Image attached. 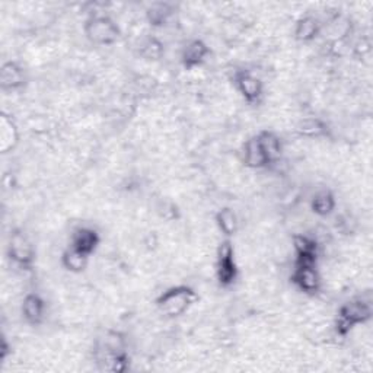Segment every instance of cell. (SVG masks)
I'll list each match as a JSON object with an SVG mask.
<instances>
[{
	"instance_id": "13",
	"label": "cell",
	"mask_w": 373,
	"mask_h": 373,
	"mask_svg": "<svg viewBox=\"0 0 373 373\" xmlns=\"http://www.w3.org/2000/svg\"><path fill=\"white\" fill-rule=\"evenodd\" d=\"M25 83V72L16 61H6L0 70V85L5 90H16Z\"/></svg>"
},
{
	"instance_id": "17",
	"label": "cell",
	"mask_w": 373,
	"mask_h": 373,
	"mask_svg": "<svg viewBox=\"0 0 373 373\" xmlns=\"http://www.w3.org/2000/svg\"><path fill=\"white\" fill-rule=\"evenodd\" d=\"M216 225L219 228V231L225 235L226 239H231L232 236L236 235L239 229V222H238V216L231 207H224L214 216Z\"/></svg>"
},
{
	"instance_id": "21",
	"label": "cell",
	"mask_w": 373,
	"mask_h": 373,
	"mask_svg": "<svg viewBox=\"0 0 373 373\" xmlns=\"http://www.w3.org/2000/svg\"><path fill=\"white\" fill-rule=\"evenodd\" d=\"M0 139H2V150L8 152L18 142V130L14 121H11L6 115L2 117V129H0Z\"/></svg>"
},
{
	"instance_id": "19",
	"label": "cell",
	"mask_w": 373,
	"mask_h": 373,
	"mask_svg": "<svg viewBox=\"0 0 373 373\" xmlns=\"http://www.w3.org/2000/svg\"><path fill=\"white\" fill-rule=\"evenodd\" d=\"M88 263H89L88 256H83L82 253L73 250L70 246L63 253V256H61V264H63V267L68 271L75 274L82 273L88 267Z\"/></svg>"
},
{
	"instance_id": "8",
	"label": "cell",
	"mask_w": 373,
	"mask_h": 373,
	"mask_svg": "<svg viewBox=\"0 0 373 373\" xmlns=\"http://www.w3.org/2000/svg\"><path fill=\"white\" fill-rule=\"evenodd\" d=\"M292 242L295 250V264L317 266L320 254V245L317 239L308 235H295Z\"/></svg>"
},
{
	"instance_id": "2",
	"label": "cell",
	"mask_w": 373,
	"mask_h": 373,
	"mask_svg": "<svg viewBox=\"0 0 373 373\" xmlns=\"http://www.w3.org/2000/svg\"><path fill=\"white\" fill-rule=\"evenodd\" d=\"M197 293L190 286H174L165 290L158 299L157 306L161 312L169 318L184 315L197 300Z\"/></svg>"
},
{
	"instance_id": "3",
	"label": "cell",
	"mask_w": 373,
	"mask_h": 373,
	"mask_svg": "<svg viewBox=\"0 0 373 373\" xmlns=\"http://www.w3.org/2000/svg\"><path fill=\"white\" fill-rule=\"evenodd\" d=\"M83 31L86 38L97 46H112L121 36L115 21L105 15H93L86 19Z\"/></svg>"
},
{
	"instance_id": "1",
	"label": "cell",
	"mask_w": 373,
	"mask_h": 373,
	"mask_svg": "<svg viewBox=\"0 0 373 373\" xmlns=\"http://www.w3.org/2000/svg\"><path fill=\"white\" fill-rule=\"evenodd\" d=\"M372 314H373L372 305L362 298L343 303L338 309L337 320L334 324L337 335L340 337L349 335L353 328L370 321Z\"/></svg>"
},
{
	"instance_id": "15",
	"label": "cell",
	"mask_w": 373,
	"mask_h": 373,
	"mask_svg": "<svg viewBox=\"0 0 373 373\" xmlns=\"http://www.w3.org/2000/svg\"><path fill=\"white\" fill-rule=\"evenodd\" d=\"M321 33V23L315 16L306 15L296 21L295 25V38L300 43L314 41Z\"/></svg>"
},
{
	"instance_id": "4",
	"label": "cell",
	"mask_w": 373,
	"mask_h": 373,
	"mask_svg": "<svg viewBox=\"0 0 373 373\" xmlns=\"http://www.w3.org/2000/svg\"><path fill=\"white\" fill-rule=\"evenodd\" d=\"M239 274V268L235 260V250L231 239H225L217 248L216 257V278L222 288L232 286Z\"/></svg>"
},
{
	"instance_id": "18",
	"label": "cell",
	"mask_w": 373,
	"mask_h": 373,
	"mask_svg": "<svg viewBox=\"0 0 373 373\" xmlns=\"http://www.w3.org/2000/svg\"><path fill=\"white\" fill-rule=\"evenodd\" d=\"M337 207L335 196L330 190L318 191L312 200H310V210H312L320 217H327L334 213Z\"/></svg>"
},
{
	"instance_id": "11",
	"label": "cell",
	"mask_w": 373,
	"mask_h": 373,
	"mask_svg": "<svg viewBox=\"0 0 373 373\" xmlns=\"http://www.w3.org/2000/svg\"><path fill=\"white\" fill-rule=\"evenodd\" d=\"M22 317L31 325H40L46 318V302L38 293H28L22 300Z\"/></svg>"
},
{
	"instance_id": "6",
	"label": "cell",
	"mask_w": 373,
	"mask_h": 373,
	"mask_svg": "<svg viewBox=\"0 0 373 373\" xmlns=\"http://www.w3.org/2000/svg\"><path fill=\"white\" fill-rule=\"evenodd\" d=\"M290 280L302 293H306V295L318 293L322 285V280H321L317 266L295 264Z\"/></svg>"
},
{
	"instance_id": "14",
	"label": "cell",
	"mask_w": 373,
	"mask_h": 373,
	"mask_svg": "<svg viewBox=\"0 0 373 373\" xmlns=\"http://www.w3.org/2000/svg\"><path fill=\"white\" fill-rule=\"evenodd\" d=\"M296 133L306 139H321L328 136V124L317 117H308L296 124Z\"/></svg>"
},
{
	"instance_id": "7",
	"label": "cell",
	"mask_w": 373,
	"mask_h": 373,
	"mask_svg": "<svg viewBox=\"0 0 373 373\" xmlns=\"http://www.w3.org/2000/svg\"><path fill=\"white\" fill-rule=\"evenodd\" d=\"M235 86L248 104H258L264 95L263 82L248 70H239L235 73Z\"/></svg>"
},
{
	"instance_id": "20",
	"label": "cell",
	"mask_w": 373,
	"mask_h": 373,
	"mask_svg": "<svg viewBox=\"0 0 373 373\" xmlns=\"http://www.w3.org/2000/svg\"><path fill=\"white\" fill-rule=\"evenodd\" d=\"M171 14H172V9L168 4H154L147 9L146 18L150 25L162 26L167 23Z\"/></svg>"
},
{
	"instance_id": "5",
	"label": "cell",
	"mask_w": 373,
	"mask_h": 373,
	"mask_svg": "<svg viewBox=\"0 0 373 373\" xmlns=\"http://www.w3.org/2000/svg\"><path fill=\"white\" fill-rule=\"evenodd\" d=\"M8 256L14 264L21 268H31L36 261L34 245L28 239V236L19 231H15L8 243Z\"/></svg>"
},
{
	"instance_id": "22",
	"label": "cell",
	"mask_w": 373,
	"mask_h": 373,
	"mask_svg": "<svg viewBox=\"0 0 373 373\" xmlns=\"http://www.w3.org/2000/svg\"><path fill=\"white\" fill-rule=\"evenodd\" d=\"M162 53H164V46L158 38L154 37L145 40L140 48V54L147 60H158L161 58Z\"/></svg>"
},
{
	"instance_id": "10",
	"label": "cell",
	"mask_w": 373,
	"mask_h": 373,
	"mask_svg": "<svg viewBox=\"0 0 373 373\" xmlns=\"http://www.w3.org/2000/svg\"><path fill=\"white\" fill-rule=\"evenodd\" d=\"M209 54L210 48L203 40H193L182 50L181 63L186 70H193L204 63Z\"/></svg>"
},
{
	"instance_id": "16",
	"label": "cell",
	"mask_w": 373,
	"mask_h": 373,
	"mask_svg": "<svg viewBox=\"0 0 373 373\" xmlns=\"http://www.w3.org/2000/svg\"><path fill=\"white\" fill-rule=\"evenodd\" d=\"M258 137V142L266 153V157L268 159L270 164L273 162H277L280 159V157H282V152H283V145H282V140H280V137L273 133V132H268V130H263L257 135Z\"/></svg>"
},
{
	"instance_id": "12",
	"label": "cell",
	"mask_w": 373,
	"mask_h": 373,
	"mask_svg": "<svg viewBox=\"0 0 373 373\" xmlns=\"http://www.w3.org/2000/svg\"><path fill=\"white\" fill-rule=\"evenodd\" d=\"M242 162L246 168L263 169L270 165L257 136L248 139L242 149Z\"/></svg>"
},
{
	"instance_id": "9",
	"label": "cell",
	"mask_w": 373,
	"mask_h": 373,
	"mask_svg": "<svg viewBox=\"0 0 373 373\" xmlns=\"http://www.w3.org/2000/svg\"><path fill=\"white\" fill-rule=\"evenodd\" d=\"M100 242H101V236L98 231H95L93 228H88V226H80L75 229L72 233L70 248L82 253L83 256L90 257L93 253L97 251Z\"/></svg>"
}]
</instances>
